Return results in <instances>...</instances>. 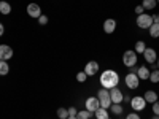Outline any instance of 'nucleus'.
<instances>
[{
	"mask_svg": "<svg viewBox=\"0 0 159 119\" xmlns=\"http://www.w3.org/2000/svg\"><path fill=\"white\" fill-rule=\"evenodd\" d=\"M100 84L103 86V89H113L119 84V75L115 70H105L100 75Z\"/></svg>",
	"mask_w": 159,
	"mask_h": 119,
	"instance_id": "f257e3e1",
	"label": "nucleus"
},
{
	"mask_svg": "<svg viewBox=\"0 0 159 119\" xmlns=\"http://www.w3.org/2000/svg\"><path fill=\"white\" fill-rule=\"evenodd\" d=\"M97 99L100 102V108H105V110H110L111 107V99H110V90L108 89H100L97 92Z\"/></svg>",
	"mask_w": 159,
	"mask_h": 119,
	"instance_id": "f03ea898",
	"label": "nucleus"
},
{
	"mask_svg": "<svg viewBox=\"0 0 159 119\" xmlns=\"http://www.w3.org/2000/svg\"><path fill=\"white\" fill-rule=\"evenodd\" d=\"M123 64L126 65V67H134V65L137 64V52L134 49H129L126 51L124 54H123Z\"/></svg>",
	"mask_w": 159,
	"mask_h": 119,
	"instance_id": "7ed1b4c3",
	"label": "nucleus"
},
{
	"mask_svg": "<svg viewBox=\"0 0 159 119\" xmlns=\"http://www.w3.org/2000/svg\"><path fill=\"white\" fill-rule=\"evenodd\" d=\"M151 24H153V16H150V15H139L137 16V25L140 29H150L151 27Z\"/></svg>",
	"mask_w": 159,
	"mask_h": 119,
	"instance_id": "20e7f679",
	"label": "nucleus"
},
{
	"mask_svg": "<svg viewBox=\"0 0 159 119\" xmlns=\"http://www.w3.org/2000/svg\"><path fill=\"white\" fill-rule=\"evenodd\" d=\"M130 107L134 111H143L147 107V100L143 97H132L130 99Z\"/></svg>",
	"mask_w": 159,
	"mask_h": 119,
	"instance_id": "39448f33",
	"label": "nucleus"
},
{
	"mask_svg": "<svg viewBox=\"0 0 159 119\" xmlns=\"http://www.w3.org/2000/svg\"><path fill=\"white\" fill-rule=\"evenodd\" d=\"M124 81H126V86H127L129 89H137L140 79H139L137 73H130V72H129V73L126 75V78H124Z\"/></svg>",
	"mask_w": 159,
	"mask_h": 119,
	"instance_id": "423d86ee",
	"label": "nucleus"
},
{
	"mask_svg": "<svg viewBox=\"0 0 159 119\" xmlns=\"http://www.w3.org/2000/svg\"><path fill=\"white\" fill-rule=\"evenodd\" d=\"M84 107H86V110H88L89 113H96V111L100 108V102H99L97 97H89V99H86V102H84Z\"/></svg>",
	"mask_w": 159,
	"mask_h": 119,
	"instance_id": "0eeeda50",
	"label": "nucleus"
},
{
	"mask_svg": "<svg viewBox=\"0 0 159 119\" xmlns=\"http://www.w3.org/2000/svg\"><path fill=\"white\" fill-rule=\"evenodd\" d=\"M27 15L34 19H38L42 16V8H40L38 3H29L27 5Z\"/></svg>",
	"mask_w": 159,
	"mask_h": 119,
	"instance_id": "6e6552de",
	"label": "nucleus"
},
{
	"mask_svg": "<svg viewBox=\"0 0 159 119\" xmlns=\"http://www.w3.org/2000/svg\"><path fill=\"white\" fill-rule=\"evenodd\" d=\"M110 99H111V103H121L124 100V95H123V92L121 89H119L118 86L110 89Z\"/></svg>",
	"mask_w": 159,
	"mask_h": 119,
	"instance_id": "1a4fd4ad",
	"label": "nucleus"
},
{
	"mask_svg": "<svg viewBox=\"0 0 159 119\" xmlns=\"http://www.w3.org/2000/svg\"><path fill=\"white\" fill-rule=\"evenodd\" d=\"M84 73L88 76H94L96 73H99V64L96 60H89L86 65H84Z\"/></svg>",
	"mask_w": 159,
	"mask_h": 119,
	"instance_id": "9d476101",
	"label": "nucleus"
},
{
	"mask_svg": "<svg viewBox=\"0 0 159 119\" xmlns=\"http://www.w3.org/2000/svg\"><path fill=\"white\" fill-rule=\"evenodd\" d=\"M143 57H145V60H147L148 64H156V60H157L156 49H153V48H147V49L143 51Z\"/></svg>",
	"mask_w": 159,
	"mask_h": 119,
	"instance_id": "9b49d317",
	"label": "nucleus"
},
{
	"mask_svg": "<svg viewBox=\"0 0 159 119\" xmlns=\"http://www.w3.org/2000/svg\"><path fill=\"white\" fill-rule=\"evenodd\" d=\"M13 57V48L8 45H0V60H8Z\"/></svg>",
	"mask_w": 159,
	"mask_h": 119,
	"instance_id": "f8f14e48",
	"label": "nucleus"
},
{
	"mask_svg": "<svg viewBox=\"0 0 159 119\" xmlns=\"http://www.w3.org/2000/svg\"><path fill=\"white\" fill-rule=\"evenodd\" d=\"M115 29H116V21L115 19H105V22H103V32L105 33H113L115 32Z\"/></svg>",
	"mask_w": 159,
	"mask_h": 119,
	"instance_id": "ddd939ff",
	"label": "nucleus"
},
{
	"mask_svg": "<svg viewBox=\"0 0 159 119\" xmlns=\"http://www.w3.org/2000/svg\"><path fill=\"white\" fill-rule=\"evenodd\" d=\"M143 99L147 100V103H151V105H153L154 102H157L159 95L156 94L154 90H147V92H145V95H143Z\"/></svg>",
	"mask_w": 159,
	"mask_h": 119,
	"instance_id": "4468645a",
	"label": "nucleus"
},
{
	"mask_svg": "<svg viewBox=\"0 0 159 119\" xmlns=\"http://www.w3.org/2000/svg\"><path fill=\"white\" fill-rule=\"evenodd\" d=\"M137 76H139V79H150V68L148 67H139V70H137Z\"/></svg>",
	"mask_w": 159,
	"mask_h": 119,
	"instance_id": "2eb2a0df",
	"label": "nucleus"
},
{
	"mask_svg": "<svg viewBox=\"0 0 159 119\" xmlns=\"http://www.w3.org/2000/svg\"><path fill=\"white\" fill-rule=\"evenodd\" d=\"M10 73V65L7 60H0V76H5Z\"/></svg>",
	"mask_w": 159,
	"mask_h": 119,
	"instance_id": "dca6fc26",
	"label": "nucleus"
},
{
	"mask_svg": "<svg viewBox=\"0 0 159 119\" xmlns=\"http://www.w3.org/2000/svg\"><path fill=\"white\" fill-rule=\"evenodd\" d=\"M94 114H96V117H97V119H110L108 110H105V108H99Z\"/></svg>",
	"mask_w": 159,
	"mask_h": 119,
	"instance_id": "f3484780",
	"label": "nucleus"
},
{
	"mask_svg": "<svg viewBox=\"0 0 159 119\" xmlns=\"http://www.w3.org/2000/svg\"><path fill=\"white\" fill-rule=\"evenodd\" d=\"M0 13H2V15H10L11 13V5L8 2H0Z\"/></svg>",
	"mask_w": 159,
	"mask_h": 119,
	"instance_id": "a211bd4d",
	"label": "nucleus"
},
{
	"mask_svg": "<svg viewBox=\"0 0 159 119\" xmlns=\"http://www.w3.org/2000/svg\"><path fill=\"white\" fill-rule=\"evenodd\" d=\"M148 30H150V35H151L153 38H157V37H159V24H157V22H153L151 27H150Z\"/></svg>",
	"mask_w": 159,
	"mask_h": 119,
	"instance_id": "6ab92c4d",
	"label": "nucleus"
},
{
	"mask_svg": "<svg viewBox=\"0 0 159 119\" xmlns=\"http://www.w3.org/2000/svg\"><path fill=\"white\" fill-rule=\"evenodd\" d=\"M135 49V52H137V54H143V51L145 49H147V45H145V42H142V40H139V42L135 43V46H134Z\"/></svg>",
	"mask_w": 159,
	"mask_h": 119,
	"instance_id": "aec40b11",
	"label": "nucleus"
},
{
	"mask_svg": "<svg viewBox=\"0 0 159 119\" xmlns=\"http://www.w3.org/2000/svg\"><path fill=\"white\" fill-rule=\"evenodd\" d=\"M156 0H143V3H142V7L145 8V10H154L156 8Z\"/></svg>",
	"mask_w": 159,
	"mask_h": 119,
	"instance_id": "412c9836",
	"label": "nucleus"
},
{
	"mask_svg": "<svg viewBox=\"0 0 159 119\" xmlns=\"http://www.w3.org/2000/svg\"><path fill=\"white\" fill-rule=\"evenodd\" d=\"M110 110L115 113V114H121L124 110H123V105L121 103H111V107H110Z\"/></svg>",
	"mask_w": 159,
	"mask_h": 119,
	"instance_id": "4be33fe9",
	"label": "nucleus"
},
{
	"mask_svg": "<svg viewBox=\"0 0 159 119\" xmlns=\"http://www.w3.org/2000/svg\"><path fill=\"white\" fill-rule=\"evenodd\" d=\"M57 117H59V119H67V117H69V110L64 108V107L57 108Z\"/></svg>",
	"mask_w": 159,
	"mask_h": 119,
	"instance_id": "5701e85b",
	"label": "nucleus"
},
{
	"mask_svg": "<svg viewBox=\"0 0 159 119\" xmlns=\"http://www.w3.org/2000/svg\"><path fill=\"white\" fill-rule=\"evenodd\" d=\"M150 81H151V83H154V84H156V83H159V68H157V70L154 68L153 72H150Z\"/></svg>",
	"mask_w": 159,
	"mask_h": 119,
	"instance_id": "b1692460",
	"label": "nucleus"
},
{
	"mask_svg": "<svg viewBox=\"0 0 159 119\" xmlns=\"http://www.w3.org/2000/svg\"><path fill=\"white\" fill-rule=\"evenodd\" d=\"M86 79H88V75L84 73V70H83V72H78V73H76V81H78V83H84Z\"/></svg>",
	"mask_w": 159,
	"mask_h": 119,
	"instance_id": "393cba45",
	"label": "nucleus"
},
{
	"mask_svg": "<svg viewBox=\"0 0 159 119\" xmlns=\"http://www.w3.org/2000/svg\"><path fill=\"white\" fill-rule=\"evenodd\" d=\"M91 114H92V113H89L88 110H84V111H78L76 117H78V119H89V117H91Z\"/></svg>",
	"mask_w": 159,
	"mask_h": 119,
	"instance_id": "a878e982",
	"label": "nucleus"
},
{
	"mask_svg": "<svg viewBox=\"0 0 159 119\" xmlns=\"http://www.w3.org/2000/svg\"><path fill=\"white\" fill-rule=\"evenodd\" d=\"M38 22H40V25H46L48 24V16L46 15H42L38 18Z\"/></svg>",
	"mask_w": 159,
	"mask_h": 119,
	"instance_id": "bb28decb",
	"label": "nucleus"
},
{
	"mask_svg": "<svg viewBox=\"0 0 159 119\" xmlns=\"http://www.w3.org/2000/svg\"><path fill=\"white\" fill-rule=\"evenodd\" d=\"M153 114L154 116H159V102H154L153 103Z\"/></svg>",
	"mask_w": 159,
	"mask_h": 119,
	"instance_id": "cd10ccee",
	"label": "nucleus"
},
{
	"mask_svg": "<svg viewBox=\"0 0 159 119\" xmlns=\"http://www.w3.org/2000/svg\"><path fill=\"white\" fill-rule=\"evenodd\" d=\"M76 114H78V110L75 107H70L69 108V116H76Z\"/></svg>",
	"mask_w": 159,
	"mask_h": 119,
	"instance_id": "c85d7f7f",
	"label": "nucleus"
},
{
	"mask_svg": "<svg viewBox=\"0 0 159 119\" xmlns=\"http://www.w3.org/2000/svg\"><path fill=\"white\" fill-rule=\"evenodd\" d=\"M126 119H140V116H139L137 113H129Z\"/></svg>",
	"mask_w": 159,
	"mask_h": 119,
	"instance_id": "c756f323",
	"label": "nucleus"
},
{
	"mask_svg": "<svg viewBox=\"0 0 159 119\" xmlns=\"http://www.w3.org/2000/svg\"><path fill=\"white\" fill-rule=\"evenodd\" d=\"M143 10H145V8H143L142 5H137V7H135V13H137V15H143Z\"/></svg>",
	"mask_w": 159,
	"mask_h": 119,
	"instance_id": "7c9ffc66",
	"label": "nucleus"
},
{
	"mask_svg": "<svg viewBox=\"0 0 159 119\" xmlns=\"http://www.w3.org/2000/svg\"><path fill=\"white\" fill-rule=\"evenodd\" d=\"M3 33H5V25H3L2 22H0V37H2Z\"/></svg>",
	"mask_w": 159,
	"mask_h": 119,
	"instance_id": "2f4dec72",
	"label": "nucleus"
},
{
	"mask_svg": "<svg viewBox=\"0 0 159 119\" xmlns=\"http://www.w3.org/2000/svg\"><path fill=\"white\" fill-rule=\"evenodd\" d=\"M137 70H139V67H135V65H134V67H130V73H137Z\"/></svg>",
	"mask_w": 159,
	"mask_h": 119,
	"instance_id": "473e14b6",
	"label": "nucleus"
},
{
	"mask_svg": "<svg viewBox=\"0 0 159 119\" xmlns=\"http://www.w3.org/2000/svg\"><path fill=\"white\" fill-rule=\"evenodd\" d=\"M153 22H157V24H159V15L153 16Z\"/></svg>",
	"mask_w": 159,
	"mask_h": 119,
	"instance_id": "72a5a7b5",
	"label": "nucleus"
},
{
	"mask_svg": "<svg viewBox=\"0 0 159 119\" xmlns=\"http://www.w3.org/2000/svg\"><path fill=\"white\" fill-rule=\"evenodd\" d=\"M67 119H78V117H76V116H69Z\"/></svg>",
	"mask_w": 159,
	"mask_h": 119,
	"instance_id": "f704fd0d",
	"label": "nucleus"
},
{
	"mask_svg": "<svg viewBox=\"0 0 159 119\" xmlns=\"http://www.w3.org/2000/svg\"><path fill=\"white\" fill-rule=\"evenodd\" d=\"M156 64H157V68H159V56H157V60H156Z\"/></svg>",
	"mask_w": 159,
	"mask_h": 119,
	"instance_id": "c9c22d12",
	"label": "nucleus"
},
{
	"mask_svg": "<svg viewBox=\"0 0 159 119\" xmlns=\"http://www.w3.org/2000/svg\"><path fill=\"white\" fill-rule=\"evenodd\" d=\"M153 119H159V116H154V117H153Z\"/></svg>",
	"mask_w": 159,
	"mask_h": 119,
	"instance_id": "e433bc0d",
	"label": "nucleus"
},
{
	"mask_svg": "<svg viewBox=\"0 0 159 119\" xmlns=\"http://www.w3.org/2000/svg\"><path fill=\"white\" fill-rule=\"evenodd\" d=\"M156 2H157V3H159V0H156Z\"/></svg>",
	"mask_w": 159,
	"mask_h": 119,
	"instance_id": "4c0bfd02",
	"label": "nucleus"
}]
</instances>
